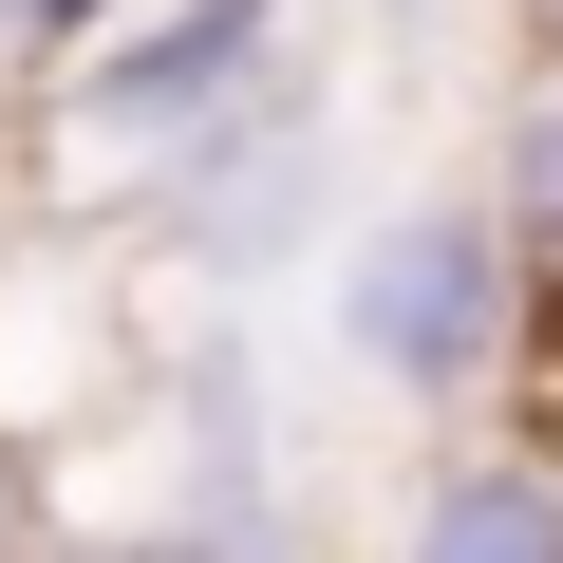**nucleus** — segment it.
Masks as SVG:
<instances>
[{"label": "nucleus", "mask_w": 563, "mask_h": 563, "mask_svg": "<svg viewBox=\"0 0 563 563\" xmlns=\"http://www.w3.org/2000/svg\"><path fill=\"white\" fill-rule=\"evenodd\" d=\"M320 320L357 357V395H395L432 451L451 432H526V376H544V301H526V263L488 225V188H395L339 225V282H320Z\"/></svg>", "instance_id": "1"}, {"label": "nucleus", "mask_w": 563, "mask_h": 563, "mask_svg": "<svg viewBox=\"0 0 563 563\" xmlns=\"http://www.w3.org/2000/svg\"><path fill=\"white\" fill-rule=\"evenodd\" d=\"M282 76H301V0H132L95 57L38 76V169L95 207H151L188 151H225Z\"/></svg>", "instance_id": "2"}, {"label": "nucleus", "mask_w": 563, "mask_h": 563, "mask_svg": "<svg viewBox=\"0 0 563 563\" xmlns=\"http://www.w3.org/2000/svg\"><path fill=\"white\" fill-rule=\"evenodd\" d=\"M320 132H339V113H320V57H301V76H282V95H263L225 151H188V169H169L132 225H151V244L207 282V301H244V282H282V263L320 244Z\"/></svg>", "instance_id": "3"}, {"label": "nucleus", "mask_w": 563, "mask_h": 563, "mask_svg": "<svg viewBox=\"0 0 563 563\" xmlns=\"http://www.w3.org/2000/svg\"><path fill=\"white\" fill-rule=\"evenodd\" d=\"M395 563H563V432H451V451H413Z\"/></svg>", "instance_id": "4"}, {"label": "nucleus", "mask_w": 563, "mask_h": 563, "mask_svg": "<svg viewBox=\"0 0 563 563\" xmlns=\"http://www.w3.org/2000/svg\"><path fill=\"white\" fill-rule=\"evenodd\" d=\"M488 225H507V263H526V301H544V339H563V76H507V132H488Z\"/></svg>", "instance_id": "5"}, {"label": "nucleus", "mask_w": 563, "mask_h": 563, "mask_svg": "<svg viewBox=\"0 0 563 563\" xmlns=\"http://www.w3.org/2000/svg\"><path fill=\"white\" fill-rule=\"evenodd\" d=\"M132 20V0H0V57H20V76H57V57H95Z\"/></svg>", "instance_id": "6"}, {"label": "nucleus", "mask_w": 563, "mask_h": 563, "mask_svg": "<svg viewBox=\"0 0 563 563\" xmlns=\"http://www.w3.org/2000/svg\"><path fill=\"white\" fill-rule=\"evenodd\" d=\"M76 563H301V544H225V526H169V507H151V526H113V544H76Z\"/></svg>", "instance_id": "7"}, {"label": "nucleus", "mask_w": 563, "mask_h": 563, "mask_svg": "<svg viewBox=\"0 0 563 563\" xmlns=\"http://www.w3.org/2000/svg\"><path fill=\"white\" fill-rule=\"evenodd\" d=\"M507 38H526V76H563V0H507Z\"/></svg>", "instance_id": "8"}, {"label": "nucleus", "mask_w": 563, "mask_h": 563, "mask_svg": "<svg viewBox=\"0 0 563 563\" xmlns=\"http://www.w3.org/2000/svg\"><path fill=\"white\" fill-rule=\"evenodd\" d=\"M20 544H38V507H20V451H0V563H20Z\"/></svg>", "instance_id": "9"}]
</instances>
